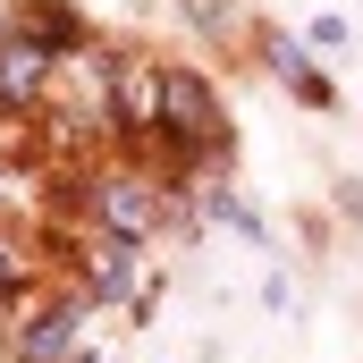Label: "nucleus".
Returning a JSON list of instances; mask_svg holds the SVG:
<instances>
[{"label":"nucleus","mask_w":363,"mask_h":363,"mask_svg":"<svg viewBox=\"0 0 363 363\" xmlns=\"http://www.w3.org/2000/svg\"><path fill=\"white\" fill-rule=\"evenodd\" d=\"M135 287V245L127 237H101L85 254V296H127Z\"/></svg>","instance_id":"7"},{"label":"nucleus","mask_w":363,"mask_h":363,"mask_svg":"<svg viewBox=\"0 0 363 363\" xmlns=\"http://www.w3.org/2000/svg\"><path fill=\"white\" fill-rule=\"evenodd\" d=\"M203 211H211V220H228L237 237H262V220H254V211H245V203H237L228 186H203Z\"/></svg>","instance_id":"9"},{"label":"nucleus","mask_w":363,"mask_h":363,"mask_svg":"<svg viewBox=\"0 0 363 363\" xmlns=\"http://www.w3.org/2000/svg\"><path fill=\"white\" fill-rule=\"evenodd\" d=\"M0 287H17V254L9 245H0Z\"/></svg>","instance_id":"11"},{"label":"nucleus","mask_w":363,"mask_h":363,"mask_svg":"<svg viewBox=\"0 0 363 363\" xmlns=\"http://www.w3.org/2000/svg\"><path fill=\"white\" fill-rule=\"evenodd\" d=\"M17 34H34L43 51H77V43H85V17H77L68 0H34V9L17 17Z\"/></svg>","instance_id":"8"},{"label":"nucleus","mask_w":363,"mask_h":363,"mask_svg":"<svg viewBox=\"0 0 363 363\" xmlns=\"http://www.w3.org/2000/svg\"><path fill=\"white\" fill-rule=\"evenodd\" d=\"M85 304H43L26 330H17V363H68L77 347H85Z\"/></svg>","instance_id":"5"},{"label":"nucleus","mask_w":363,"mask_h":363,"mask_svg":"<svg viewBox=\"0 0 363 363\" xmlns=\"http://www.w3.org/2000/svg\"><path fill=\"white\" fill-rule=\"evenodd\" d=\"M304 43H313V51H355V26H347V17H313Z\"/></svg>","instance_id":"10"},{"label":"nucleus","mask_w":363,"mask_h":363,"mask_svg":"<svg viewBox=\"0 0 363 363\" xmlns=\"http://www.w3.org/2000/svg\"><path fill=\"white\" fill-rule=\"evenodd\" d=\"M271 68L287 77V93H296L304 110H330V101H338V93H330V77L304 60V43H296V34H271Z\"/></svg>","instance_id":"6"},{"label":"nucleus","mask_w":363,"mask_h":363,"mask_svg":"<svg viewBox=\"0 0 363 363\" xmlns=\"http://www.w3.org/2000/svg\"><path fill=\"white\" fill-rule=\"evenodd\" d=\"M93 220H101V237L144 245V237L161 228V194H152L144 178H93Z\"/></svg>","instance_id":"3"},{"label":"nucleus","mask_w":363,"mask_h":363,"mask_svg":"<svg viewBox=\"0 0 363 363\" xmlns=\"http://www.w3.org/2000/svg\"><path fill=\"white\" fill-rule=\"evenodd\" d=\"M161 144H169L178 161L228 152V110H220V93L203 85L194 68H169V77H161Z\"/></svg>","instance_id":"1"},{"label":"nucleus","mask_w":363,"mask_h":363,"mask_svg":"<svg viewBox=\"0 0 363 363\" xmlns=\"http://www.w3.org/2000/svg\"><path fill=\"white\" fill-rule=\"evenodd\" d=\"M161 77H169V68L110 60V118H118L127 144H152V135H161Z\"/></svg>","instance_id":"2"},{"label":"nucleus","mask_w":363,"mask_h":363,"mask_svg":"<svg viewBox=\"0 0 363 363\" xmlns=\"http://www.w3.org/2000/svg\"><path fill=\"white\" fill-rule=\"evenodd\" d=\"M51 68H60V51H43L34 34H0V118L9 110H34L43 93H51Z\"/></svg>","instance_id":"4"}]
</instances>
